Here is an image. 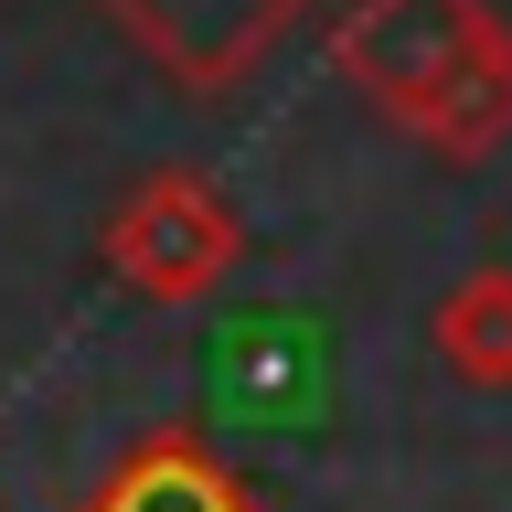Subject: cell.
<instances>
[{
    "mask_svg": "<svg viewBox=\"0 0 512 512\" xmlns=\"http://www.w3.org/2000/svg\"><path fill=\"white\" fill-rule=\"evenodd\" d=\"M214 395L224 416H310L320 395H331V352H320L310 320H288V310H256V320H224V342H214Z\"/></svg>",
    "mask_w": 512,
    "mask_h": 512,
    "instance_id": "cell-1",
    "label": "cell"
},
{
    "mask_svg": "<svg viewBox=\"0 0 512 512\" xmlns=\"http://www.w3.org/2000/svg\"><path fill=\"white\" fill-rule=\"evenodd\" d=\"M128 11H139V22H150V43H171L192 75H214V64L256 54V43L288 22V0H128Z\"/></svg>",
    "mask_w": 512,
    "mask_h": 512,
    "instance_id": "cell-2",
    "label": "cell"
}]
</instances>
